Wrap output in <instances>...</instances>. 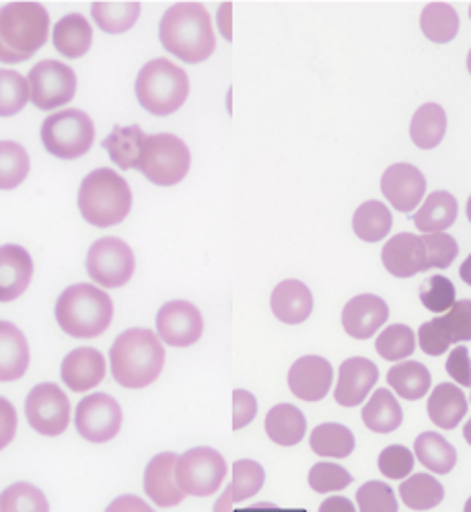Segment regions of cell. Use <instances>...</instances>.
Here are the masks:
<instances>
[{"instance_id": "60d3db41", "label": "cell", "mask_w": 471, "mask_h": 512, "mask_svg": "<svg viewBox=\"0 0 471 512\" xmlns=\"http://www.w3.org/2000/svg\"><path fill=\"white\" fill-rule=\"evenodd\" d=\"M0 512H50V502L40 488L17 482L0 494Z\"/></svg>"}, {"instance_id": "6da1fadb", "label": "cell", "mask_w": 471, "mask_h": 512, "mask_svg": "<svg viewBox=\"0 0 471 512\" xmlns=\"http://www.w3.org/2000/svg\"><path fill=\"white\" fill-rule=\"evenodd\" d=\"M114 381L126 389L153 385L165 367V348L161 338L144 327H132L120 334L110 348Z\"/></svg>"}, {"instance_id": "9a60e30c", "label": "cell", "mask_w": 471, "mask_h": 512, "mask_svg": "<svg viewBox=\"0 0 471 512\" xmlns=\"http://www.w3.org/2000/svg\"><path fill=\"white\" fill-rule=\"evenodd\" d=\"M204 334V319L190 301H169L157 313V336L175 348H188Z\"/></svg>"}, {"instance_id": "11a10c76", "label": "cell", "mask_w": 471, "mask_h": 512, "mask_svg": "<svg viewBox=\"0 0 471 512\" xmlns=\"http://www.w3.org/2000/svg\"><path fill=\"white\" fill-rule=\"evenodd\" d=\"M319 512H356L352 500L344 496H332L328 500H323L319 506Z\"/></svg>"}, {"instance_id": "4316f807", "label": "cell", "mask_w": 471, "mask_h": 512, "mask_svg": "<svg viewBox=\"0 0 471 512\" xmlns=\"http://www.w3.org/2000/svg\"><path fill=\"white\" fill-rule=\"evenodd\" d=\"M428 416L441 430H453L467 414V399L453 383H441L428 397Z\"/></svg>"}, {"instance_id": "bcb514c9", "label": "cell", "mask_w": 471, "mask_h": 512, "mask_svg": "<svg viewBox=\"0 0 471 512\" xmlns=\"http://www.w3.org/2000/svg\"><path fill=\"white\" fill-rule=\"evenodd\" d=\"M420 301L432 313H447L455 305V286L445 276H430L420 288Z\"/></svg>"}, {"instance_id": "e7e4bbea", "label": "cell", "mask_w": 471, "mask_h": 512, "mask_svg": "<svg viewBox=\"0 0 471 512\" xmlns=\"http://www.w3.org/2000/svg\"><path fill=\"white\" fill-rule=\"evenodd\" d=\"M469 17H471V7H469Z\"/></svg>"}, {"instance_id": "f6af8a7d", "label": "cell", "mask_w": 471, "mask_h": 512, "mask_svg": "<svg viewBox=\"0 0 471 512\" xmlns=\"http://www.w3.org/2000/svg\"><path fill=\"white\" fill-rule=\"evenodd\" d=\"M352 484V475L338 463H315L309 471V486L317 494L340 492Z\"/></svg>"}, {"instance_id": "d6a6232c", "label": "cell", "mask_w": 471, "mask_h": 512, "mask_svg": "<svg viewBox=\"0 0 471 512\" xmlns=\"http://www.w3.org/2000/svg\"><path fill=\"white\" fill-rule=\"evenodd\" d=\"M416 459L432 473L447 475L457 465V451L439 432H422L414 443Z\"/></svg>"}, {"instance_id": "7402d4cb", "label": "cell", "mask_w": 471, "mask_h": 512, "mask_svg": "<svg viewBox=\"0 0 471 512\" xmlns=\"http://www.w3.org/2000/svg\"><path fill=\"white\" fill-rule=\"evenodd\" d=\"M60 377L75 393H85L105 379V358L97 348H75L66 354Z\"/></svg>"}, {"instance_id": "816d5d0a", "label": "cell", "mask_w": 471, "mask_h": 512, "mask_svg": "<svg viewBox=\"0 0 471 512\" xmlns=\"http://www.w3.org/2000/svg\"><path fill=\"white\" fill-rule=\"evenodd\" d=\"M447 373L455 383L471 387V360L469 350L465 346L453 348V352L447 358Z\"/></svg>"}, {"instance_id": "cb8c5ba5", "label": "cell", "mask_w": 471, "mask_h": 512, "mask_svg": "<svg viewBox=\"0 0 471 512\" xmlns=\"http://www.w3.org/2000/svg\"><path fill=\"white\" fill-rule=\"evenodd\" d=\"M270 307L278 321L299 325L313 313V295L307 284L299 280H284L274 288Z\"/></svg>"}, {"instance_id": "d590c367", "label": "cell", "mask_w": 471, "mask_h": 512, "mask_svg": "<svg viewBox=\"0 0 471 512\" xmlns=\"http://www.w3.org/2000/svg\"><path fill=\"white\" fill-rule=\"evenodd\" d=\"M144 134L140 126H116L112 134L103 140V149L110 153V159L120 167V169H136L138 155H140V146L144 140Z\"/></svg>"}, {"instance_id": "8d00e7d4", "label": "cell", "mask_w": 471, "mask_h": 512, "mask_svg": "<svg viewBox=\"0 0 471 512\" xmlns=\"http://www.w3.org/2000/svg\"><path fill=\"white\" fill-rule=\"evenodd\" d=\"M402 502L412 510H432L445 498L443 484L430 473H416L400 486Z\"/></svg>"}, {"instance_id": "d4e9b609", "label": "cell", "mask_w": 471, "mask_h": 512, "mask_svg": "<svg viewBox=\"0 0 471 512\" xmlns=\"http://www.w3.org/2000/svg\"><path fill=\"white\" fill-rule=\"evenodd\" d=\"M29 344L11 321H0V383L19 381L29 369Z\"/></svg>"}, {"instance_id": "2e32d148", "label": "cell", "mask_w": 471, "mask_h": 512, "mask_svg": "<svg viewBox=\"0 0 471 512\" xmlns=\"http://www.w3.org/2000/svg\"><path fill=\"white\" fill-rule=\"evenodd\" d=\"M381 190L395 210L412 212L424 198L426 177L410 163H395L383 173Z\"/></svg>"}, {"instance_id": "db71d44e", "label": "cell", "mask_w": 471, "mask_h": 512, "mask_svg": "<svg viewBox=\"0 0 471 512\" xmlns=\"http://www.w3.org/2000/svg\"><path fill=\"white\" fill-rule=\"evenodd\" d=\"M105 512H155V510L142 498L124 494V496H118L110 506H107Z\"/></svg>"}, {"instance_id": "7bdbcfd3", "label": "cell", "mask_w": 471, "mask_h": 512, "mask_svg": "<svg viewBox=\"0 0 471 512\" xmlns=\"http://www.w3.org/2000/svg\"><path fill=\"white\" fill-rule=\"evenodd\" d=\"M29 83L17 70L0 68V118L19 114L29 103Z\"/></svg>"}, {"instance_id": "c3c4849f", "label": "cell", "mask_w": 471, "mask_h": 512, "mask_svg": "<svg viewBox=\"0 0 471 512\" xmlns=\"http://www.w3.org/2000/svg\"><path fill=\"white\" fill-rule=\"evenodd\" d=\"M426 247V258H428V270L430 268H449L457 253L459 245L449 233H426L422 237Z\"/></svg>"}, {"instance_id": "ee69618b", "label": "cell", "mask_w": 471, "mask_h": 512, "mask_svg": "<svg viewBox=\"0 0 471 512\" xmlns=\"http://www.w3.org/2000/svg\"><path fill=\"white\" fill-rule=\"evenodd\" d=\"M266 482L264 467L253 459H239L233 463V482L229 486L233 502H245L256 496Z\"/></svg>"}, {"instance_id": "f35d334b", "label": "cell", "mask_w": 471, "mask_h": 512, "mask_svg": "<svg viewBox=\"0 0 471 512\" xmlns=\"http://www.w3.org/2000/svg\"><path fill=\"white\" fill-rule=\"evenodd\" d=\"M420 27L430 42L447 44L459 31V15L447 3H430L422 9Z\"/></svg>"}, {"instance_id": "277c9868", "label": "cell", "mask_w": 471, "mask_h": 512, "mask_svg": "<svg viewBox=\"0 0 471 512\" xmlns=\"http://www.w3.org/2000/svg\"><path fill=\"white\" fill-rule=\"evenodd\" d=\"M56 321L72 338H97L114 319V301L95 284H72L56 301Z\"/></svg>"}, {"instance_id": "3957f363", "label": "cell", "mask_w": 471, "mask_h": 512, "mask_svg": "<svg viewBox=\"0 0 471 512\" xmlns=\"http://www.w3.org/2000/svg\"><path fill=\"white\" fill-rule=\"evenodd\" d=\"M50 38V15L40 3L0 7V62L19 64L42 50Z\"/></svg>"}, {"instance_id": "8992f818", "label": "cell", "mask_w": 471, "mask_h": 512, "mask_svg": "<svg viewBox=\"0 0 471 512\" xmlns=\"http://www.w3.org/2000/svg\"><path fill=\"white\" fill-rule=\"evenodd\" d=\"M190 95V79L184 68L167 58L144 64L136 77V99L149 114L165 118L175 114Z\"/></svg>"}, {"instance_id": "6125c7cd", "label": "cell", "mask_w": 471, "mask_h": 512, "mask_svg": "<svg viewBox=\"0 0 471 512\" xmlns=\"http://www.w3.org/2000/svg\"><path fill=\"white\" fill-rule=\"evenodd\" d=\"M467 70H469V75H471V50L467 54Z\"/></svg>"}, {"instance_id": "1f68e13d", "label": "cell", "mask_w": 471, "mask_h": 512, "mask_svg": "<svg viewBox=\"0 0 471 512\" xmlns=\"http://www.w3.org/2000/svg\"><path fill=\"white\" fill-rule=\"evenodd\" d=\"M387 383L400 397L408 401H416L428 393L432 377L422 362L402 360L400 364H393L389 369Z\"/></svg>"}, {"instance_id": "d6986e66", "label": "cell", "mask_w": 471, "mask_h": 512, "mask_svg": "<svg viewBox=\"0 0 471 512\" xmlns=\"http://www.w3.org/2000/svg\"><path fill=\"white\" fill-rule=\"evenodd\" d=\"M381 260L385 270L395 278H412L428 270L424 241L412 233L391 237L381 251Z\"/></svg>"}, {"instance_id": "6f0895ef", "label": "cell", "mask_w": 471, "mask_h": 512, "mask_svg": "<svg viewBox=\"0 0 471 512\" xmlns=\"http://www.w3.org/2000/svg\"><path fill=\"white\" fill-rule=\"evenodd\" d=\"M233 496H231V490L227 488L225 494L219 498V502L214 504V510L212 512H233Z\"/></svg>"}, {"instance_id": "ac0fdd59", "label": "cell", "mask_w": 471, "mask_h": 512, "mask_svg": "<svg viewBox=\"0 0 471 512\" xmlns=\"http://www.w3.org/2000/svg\"><path fill=\"white\" fill-rule=\"evenodd\" d=\"M334 383L332 364L323 356H303L288 371V387L303 401H321Z\"/></svg>"}, {"instance_id": "680465c9", "label": "cell", "mask_w": 471, "mask_h": 512, "mask_svg": "<svg viewBox=\"0 0 471 512\" xmlns=\"http://www.w3.org/2000/svg\"><path fill=\"white\" fill-rule=\"evenodd\" d=\"M459 276H461V280L465 282V284H469L471 286V255L469 258L461 264V268H459Z\"/></svg>"}, {"instance_id": "5b68a950", "label": "cell", "mask_w": 471, "mask_h": 512, "mask_svg": "<svg viewBox=\"0 0 471 512\" xmlns=\"http://www.w3.org/2000/svg\"><path fill=\"white\" fill-rule=\"evenodd\" d=\"M79 210L89 225L99 229L124 223L132 210L128 181L110 167L91 171L79 188Z\"/></svg>"}, {"instance_id": "e0dca14e", "label": "cell", "mask_w": 471, "mask_h": 512, "mask_svg": "<svg viewBox=\"0 0 471 512\" xmlns=\"http://www.w3.org/2000/svg\"><path fill=\"white\" fill-rule=\"evenodd\" d=\"M379 381L377 364L369 358L352 356L340 364L334 397L342 408H356L369 397Z\"/></svg>"}, {"instance_id": "8fae6325", "label": "cell", "mask_w": 471, "mask_h": 512, "mask_svg": "<svg viewBox=\"0 0 471 512\" xmlns=\"http://www.w3.org/2000/svg\"><path fill=\"white\" fill-rule=\"evenodd\" d=\"M29 95L33 105L44 112L62 107L77 95L75 70L58 60H42L29 70Z\"/></svg>"}, {"instance_id": "9c48e42d", "label": "cell", "mask_w": 471, "mask_h": 512, "mask_svg": "<svg viewBox=\"0 0 471 512\" xmlns=\"http://www.w3.org/2000/svg\"><path fill=\"white\" fill-rule=\"evenodd\" d=\"M227 478L225 457L210 447H196L177 459L175 480L186 496L206 498L223 486Z\"/></svg>"}, {"instance_id": "30bf717a", "label": "cell", "mask_w": 471, "mask_h": 512, "mask_svg": "<svg viewBox=\"0 0 471 512\" xmlns=\"http://www.w3.org/2000/svg\"><path fill=\"white\" fill-rule=\"evenodd\" d=\"M134 270V251L118 237H103L95 241L87 253V274L103 288H120L128 284Z\"/></svg>"}, {"instance_id": "e575fe53", "label": "cell", "mask_w": 471, "mask_h": 512, "mask_svg": "<svg viewBox=\"0 0 471 512\" xmlns=\"http://www.w3.org/2000/svg\"><path fill=\"white\" fill-rule=\"evenodd\" d=\"M309 445L315 455L319 457H332V459H344L350 457L356 441L352 430H348L342 424L328 422V424H319L309 438Z\"/></svg>"}, {"instance_id": "ab89813d", "label": "cell", "mask_w": 471, "mask_h": 512, "mask_svg": "<svg viewBox=\"0 0 471 512\" xmlns=\"http://www.w3.org/2000/svg\"><path fill=\"white\" fill-rule=\"evenodd\" d=\"M31 169L25 146L15 140H0V190H15Z\"/></svg>"}, {"instance_id": "484cf974", "label": "cell", "mask_w": 471, "mask_h": 512, "mask_svg": "<svg viewBox=\"0 0 471 512\" xmlns=\"http://www.w3.org/2000/svg\"><path fill=\"white\" fill-rule=\"evenodd\" d=\"M54 48L66 58H83L93 44L91 23L81 13H70L54 25Z\"/></svg>"}, {"instance_id": "4fadbf2b", "label": "cell", "mask_w": 471, "mask_h": 512, "mask_svg": "<svg viewBox=\"0 0 471 512\" xmlns=\"http://www.w3.org/2000/svg\"><path fill=\"white\" fill-rule=\"evenodd\" d=\"M29 426L44 436H60L70 424V401L56 383L33 387L25 399Z\"/></svg>"}, {"instance_id": "94428289", "label": "cell", "mask_w": 471, "mask_h": 512, "mask_svg": "<svg viewBox=\"0 0 471 512\" xmlns=\"http://www.w3.org/2000/svg\"><path fill=\"white\" fill-rule=\"evenodd\" d=\"M467 218H469V223H471V196L467 200Z\"/></svg>"}, {"instance_id": "9f6ffc18", "label": "cell", "mask_w": 471, "mask_h": 512, "mask_svg": "<svg viewBox=\"0 0 471 512\" xmlns=\"http://www.w3.org/2000/svg\"><path fill=\"white\" fill-rule=\"evenodd\" d=\"M229 13H231V5L225 3L221 9H219V23H221V31L227 40H231V27H229Z\"/></svg>"}, {"instance_id": "603a6c76", "label": "cell", "mask_w": 471, "mask_h": 512, "mask_svg": "<svg viewBox=\"0 0 471 512\" xmlns=\"http://www.w3.org/2000/svg\"><path fill=\"white\" fill-rule=\"evenodd\" d=\"M177 459L179 455L175 453H159L144 469V492L161 508L177 506L186 498L175 480Z\"/></svg>"}, {"instance_id": "91938a15", "label": "cell", "mask_w": 471, "mask_h": 512, "mask_svg": "<svg viewBox=\"0 0 471 512\" xmlns=\"http://www.w3.org/2000/svg\"><path fill=\"white\" fill-rule=\"evenodd\" d=\"M463 436H465V441L471 445V420L465 424V428H463Z\"/></svg>"}, {"instance_id": "ffe728a7", "label": "cell", "mask_w": 471, "mask_h": 512, "mask_svg": "<svg viewBox=\"0 0 471 512\" xmlns=\"http://www.w3.org/2000/svg\"><path fill=\"white\" fill-rule=\"evenodd\" d=\"M389 307L377 295H358L342 311L344 332L356 340H369L387 323Z\"/></svg>"}, {"instance_id": "be15d7a7", "label": "cell", "mask_w": 471, "mask_h": 512, "mask_svg": "<svg viewBox=\"0 0 471 512\" xmlns=\"http://www.w3.org/2000/svg\"><path fill=\"white\" fill-rule=\"evenodd\" d=\"M463 512H471V498L465 502V508H463Z\"/></svg>"}, {"instance_id": "ba28073f", "label": "cell", "mask_w": 471, "mask_h": 512, "mask_svg": "<svg viewBox=\"0 0 471 512\" xmlns=\"http://www.w3.org/2000/svg\"><path fill=\"white\" fill-rule=\"evenodd\" d=\"M42 142L50 155L75 161L91 151L95 142V124L81 109H64V112H56L44 120Z\"/></svg>"}, {"instance_id": "f907efd6", "label": "cell", "mask_w": 471, "mask_h": 512, "mask_svg": "<svg viewBox=\"0 0 471 512\" xmlns=\"http://www.w3.org/2000/svg\"><path fill=\"white\" fill-rule=\"evenodd\" d=\"M258 414V399L245 389L233 391V430H241Z\"/></svg>"}, {"instance_id": "b9f144b4", "label": "cell", "mask_w": 471, "mask_h": 512, "mask_svg": "<svg viewBox=\"0 0 471 512\" xmlns=\"http://www.w3.org/2000/svg\"><path fill=\"white\" fill-rule=\"evenodd\" d=\"M375 350L379 352L381 358L391 360V362L406 360L416 350V336L412 329L404 323L389 325L379 334V338L375 342Z\"/></svg>"}, {"instance_id": "f1b7e54d", "label": "cell", "mask_w": 471, "mask_h": 512, "mask_svg": "<svg viewBox=\"0 0 471 512\" xmlns=\"http://www.w3.org/2000/svg\"><path fill=\"white\" fill-rule=\"evenodd\" d=\"M447 132V114L439 103H424L416 109L410 124L412 142L422 151L437 149Z\"/></svg>"}, {"instance_id": "83f0119b", "label": "cell", "mask_w": 471, "mask_h": 512, "mask_svg": "<svg viewBox=\"0 0 471 512\" xmlns=\"http://www.w3.org/2000/svg\"><path fill=\"white\" fill-rule=\"evenodd\" d=\"M307 432L305 414L293 404H278L266 416V434L280 447L299 445Z\"/></svg>"}, {"instance_id": "7a4b0ae2", "label": "cell", "mask_w": 471, "mask_h": 512, "mask_svg": "<svg viewBox=\"0 0 471 512\" xmlns=\"http://www.w3.org/2000/svg\"><path fill=\"white\" fill-rule=\"evenodd\" d=\"M163 48L188 64L204 62L216 50L212 19L200 3H177L159 23Z\"/></svg>"}, {"instance_id": "4dcf8cb0", "label": "cell", "mask_w": 471, "mask_h": 512, "mask_svg": "<svg viewBox=\"0 0 471 512\" xmlns=\"http://www.w3.org/2000/svg\"><path fill=\"white\" fill-rule=\"evenodd\" d=\"M457 200L449 192H432L414 214V223L422 233H443L457 221Z\"/></svg>"}, {"instance_id": "5bb4252c", "label": "cell", "mask_w": 471, "mask_h": 512, "mask_svg": "<svg viewBox=\"0 0 471 512\" xmlns=\"http://www.w3.org/2000/svg\"><path fill=\"white\" fill-rule=\"evenodd\" d=\"M420 348L428 356H441L451 344L471 340V301H455L443 315L434 317L418 329Z\"/></svg>"}, {"instance_id": "f5cc1de1", "label": "cell", "mask_w": 471, "mask_h": 512, "mask_svg": "<svg viewBox=\"0 0 471 512\" xmlns=\"http://www.w3.org/2000/svg\"><path fill=\"white\" fill-rule=\"evenodd\" d=\"M17 410L7 397H0V451L7 449L17 434Z\"/></svg>"}, {"instance_id": "7dc6e473", "label": "cell", "mask_w": 471, "mask_h": 512, "mask_svg": "<svg viewBox=\"0 0 471 512\" xmlns=\"http://www.w3.org/2000/svg\"><path fill=\"white\" fill-rule=\"evenodd\" d=\"M358 512H397L393 490L385 482H367L356 492Z\"/></svg>"}, {"instance_id": "74e56055", "label": "cell", "mask_w": 471, "mask_h": 512, "mask_svg": "<svg viewBox=\"0 0 471 512\" xmlns=\"http://www.w3.org/2000/svg\"><path fill=\"white\" fill-rule=\"evenodd\" d=\"M91 15L101 31L105 33H126L132 29L140 17V3L136 0H122V3H93Z\"/></svg>"}, {"instance_id": "7c38bea8", "label": "cell", "mask_w": 471, "mask_h": 512, "mask_svg": "<svg viewBox=\"0 0 471 512\" xmlns=\"http://www.w3.org/2000/svg\"><path fill=\"white\" fill-rule=\"evenodd\" d=\"M122 406L110 393H91L77 406L75 426L85 441L93 445L110 443L122 428Z\"/></svg>"}, {"instance_id": "836d02e7", "label": "cell", "mask_w": 471, "mask_h": 512, "mask_svg": "<svg viewBox=\"0 0 471 512\" xmlns=\"http://www.w3.org/2000/svg\"><path fill=\"white\" fill-rule=\"evenodd\" d=\"M393 227V216L389 208L379 200H369L360 204L352 216V229L358 239L367 243H377L389 235Z\"/></svg>"}, {"instance_id": "681fc988", "label": "cell", "mask_w": 471, "mask_h": 512, "mask_svg": "<svg viewBox=\"0 0 471 512\" xmlns=\"http://www.w3.org/2000/svg\"><path fill=\"white\" fill-rule=\"evenodd\" d=\"M414 465L412 451L402 445H391L379 455V471L389 480H406Z\"/></svg>"}, {"instance_id": "44dd1931", "label": "cell", "mask_w": 471, "mask_h": 512, "mask_svg": "<svg viewBox=\"0 0 471 512\" xmlns=\"http://www.w3.org/2000/svg\"><path fill=\"white\" fill-rule=\"evenodd\" d=\"M33 278V260L21 245H0V303L17 301Z\"/></svg>"}, {"instance_id": "f546056e", "label": "cell", "mask_w": 471, "mask_h": 512, "mask_svg": "<svg viewBox=\"0 0 471 512\" xmlns=\"http://www.w3.org/2000/svg\"><path fill=\"white\" fill-rule=\"evenodd\" d=\"M362 422L377 434H389L397 430L404 422V412L400 401L389 389H377L373 397H369L365 410H362Z\"/></svg>"}, {"instance_id": "52a82bcc", "label": "cell", "mask_w": 471, "mask_h": 512, "mask_svg": "<svg viewBox=\"0 0 471 512\" xmlns=\"http://www.w3.org/2000/svg\"><path fill=\"white\" fill-rule=\"evenodd\" d=\"M188 144L175 134H147L140 146L136 169L155 186H175L190 171Z\"/></svg>"}]
</instances>
